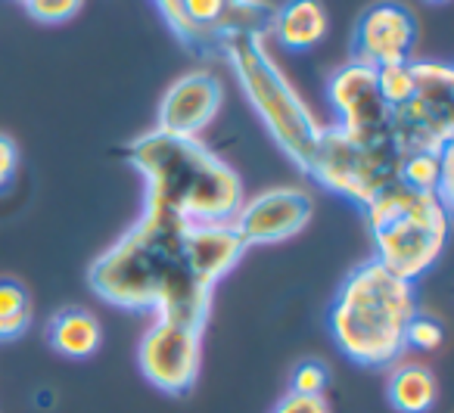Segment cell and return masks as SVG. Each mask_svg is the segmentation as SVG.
<instances>
[{
  "label": "cell",
  "mask_w": 454,
  "mask_h": 413,
  "mask_svg": "<svg viewBox=\"0 0 454 413\" xmlns=\"http://www.w3.org/2000/svg\"><path fill=\"white\" fill-rule=\"evenodd\" d=\"M247 255V243L231 221H212V224H187L184 230V258L196 280L206 286H218L231 270Z\"/></svg>",
  "instance_id": "cell-13"
},
{
  "label": "cell",
  "mask_w": 454,
  "mask_h": 413,
  "mask_svg": "<svg viewBox=\"0 0 454 413\" xmlns=\"http://www.w3.org/2000/svg\"><path fill=\"white\" fill-rule=\"evenodd\" d=\"M330 32V16L321 0H284L274 7L268 41L280 44L284 51L302 53L315 51Z\"/></svg>",
  "instance_id": "cell-14"
},
{
  "label": "cell",
  "mask_w": 454,
  "mask_h": 413,
  "mask_svg": "<svg viewBox=\"0 0 454 413\" xmlns=\"http://www.w3.org/2000/svg\"><path fill=\"white\" fill-rule=\"evenodd\" d=\"M187 221L144 208L88 270L97 299L121 311H153L156 320L206 330L212 286L196 280L184 258Z\"/></svg>",
  "instance_id": "cell-1"
},
{
  "label": "cell",
  "mask_w": 454,
  "mask_h": 413,
  "mask_svg": "<svg viewBox=\"0 0 454 413\" xmlns=\"http://www.w3.org/2000/svg\"><path fill=\"white\" fill-rule=\"evenodd\" d=\"M417 308V286L377 258L348 270L330 305V336L352 363L383 370L402 361L404 330Z\"/></svg>",
  "instance_id": "cell-3"
},
{
  "label": "cell",
  "mask_w": 454,
  "mask_h": 413,
  "mask_svg": "<svg viewBox=\"0 0 454 413\" xmlns=\"http://www.w3.org/2000/svg\"><path fill=\"white\" fill-rule=\"evenodd\" d=\"M402 159L404 156L392 144L389 134L358 137V134H348L336 125H324V134L311 152L305 175L327 193L364 208L380 190L398 181Z\"/></svg>",
  "instance_id": "cell-6"
},
{
  "label": "cell",
  "mask_w": 454,
  "mask_h": 413,
  "mask_svg": "<svg viewBox=\"0 0 454 413\" xmlns=\"http://www.w3.org/2000/svg\"><path fill=\"white\" fill-rule=\"evenodd\" d=\"M22 7L28 10V16L44 26H59V22H69L82 13L84 0H20Z\"/></svg>",
  "instance_id": "cell-21"
},
{
  "label": "cell",
  "mask_w": 454,
  "mask_h": 413,
  "mask_svg": "<svg viewBox=\"0 0 454 413\" xmlns=\"http://www.w3.org/2000/svg\"><path fill=\"white\" fill-rule=\"evenodd\" d=\"M32 323V295L26 283L0 277V342H13Z\"/></svg>",
  "instance_id": "cell-18"
},
{
  "label": "cell",
  "mask_w": 454,
  "mask_h": 413,
  "mask_svg": "<svg viewBox=\"0 0 454 413\" xmlns=\"http://www.w3.org/2000/svg\"><path fill=\"white\" fill-rule=\"evenodd\" d=\"M451 152L454 146L442 152H411L402 159L398 181L414 190H433L445 206H451Z\"/></svg>",
  "instance_id": "cell-17"
},
{
  "label": "cell",
  "mask_w": 454,
  "mask_h": 413,
  "mask_svg": "<svg viewBox=\"0 0 454 413\" xmlns=\"http://www.w3.org/2000/svg\"><path fill=\"white\" fill-rule=\"evenodd\" d=\"M361 212L373 243V258L404 280L417 283L445 252L451 206H445L433 190H414L395 181L380 190Z\"/></svg>",
  "instance_id": "cell-5"
},
{
  "label": "cell",
  "mask_w": 454,
  "mask_h": 413,
  "mask_svg": "<svg viewBox=\"0 0 454 413\" xmlns=\"http://www.w3.org/2000/svg\"><path fill=\"white\" fill-rule=\"evenodd\" d=\"M168 7H171V4H168ZM168 7H165V10H168ZM165 10H162V13H165Z\"/></svg>",
  "instance_id": "cell-26"
},
{
  "label": "cell",
  "mask_w": 454,
  "mask_h": 413,
  "mask_svg": "<svg viewBox=\"0 0 454 413\" xmlns=\"http://www.w3.org/2000/svg\"><path fill=\"white\" fill-rule=\"evenodd\" d=\"M224 106V82L208 69H193L168 84L156 106V131L200 137Z\"/></svg>",
  "instance_id": "cell-12"
},
{
  "label": "cell",
  "mask_w": 454,
  "mask_h": 413,
  "mask_svg": "<svg viewBox=\"0 0 454 413\" xmlns=\"http://www.w3.org/2000/svg\"><path fill=\"white\" fill-rule=\"evenodd\" d=\"M377 84H380V94H383L386 106L395 109L402 103L411 100L414 94V66L411 63H395V66H383L377 69Z\"/></svg>",
  "instance_id": "cell-19"
},
{
  "label": "cell",
  "mask_w": 454,
  "mask_h": 413,
  "mask_svg": "<svg viewBox=\"0 0 454 413\" xmlns=\"http://www.w3.org/2000/svg\"><path fill=\"white\" fill-rule=\"evenodd\" d=\"M16 171H20V146L10 134H0V193L13 183Z\"/></svg>",
  "instance_id": "cell-24"
},
{
  "label": "cell",
  "mask_w": 454,
  "mask_h": 413,
  "mask_svg": "<svg viewBox=\"0 0 454 413\" xmlns=\"http://www.w3.org/2000/svg\"><path fill=\"white\" fill-rule=\"evenodd\" d=\"M47 342L57 355L82 361L100 348L103 323L88 308H63L59 314H53L51 326H47Z\"/></svg>",
  "instance_id": "cell-15"
},
{
  "label": "cell",
  "mask_w": 454,
  "mask_h": 413,
  "mask_svg": "<svg viewBox=\"0 0 454 413\" xmlns=\"http://www.w3.org/2000/svg\"><path fill=\"white\" fill-rule=\"evenodd\" d=\"M414 94L389 109V137L402 156L454 146V69L439 59H411Z\"/></svg>",
  "instance_id": "cell-7"
},
{
  "label": "cell",
  "mask_w": 454,
  "mask_h": 413,
  "mask_svg": "<svg viewBox=\"0 0 454 413\" xmlns=\"http://www.w3.org/2000/svg\"><path fill=\"white\" fill-rule=\"evenodd\" d=\"M442 345H445V326H442L435 317H429V314L417 311L414 317H411L408 330H404V348L433 355V351H439Z\"/></svg>",
  "instance_id": "cell-20"
},
{
  "label": "cell",
  "mask_w": 454,
  "mask_h": 413,
  "mask_svg": "<svg viewBox=\"0 0 454 413\" xmlns=\"http://www.w3.org/2000/svg\"><path fill=\"white\" fill-rule=\"evenodd\" d=\"M330 386V370L321 361H302L296 363L290 376V392L296 394H324Z\"/></svg>",
  "instance_id": "cell-22"
},
{
  "label": "cell",
  "mask_w": 454,
  "mask_h": 413,
  "mask_svg": "<svg viewBox=\"0 0 454 413\" xmlns=\"http://www.w3.org/2000/svg\"><path fill=\"white\" fill-rule=\"evenodd\" d=\"M327 100L336 113V128L358 137H383L389 134V106L377 84V69L358 59H348L330 75Z\"/></svg>",
  "instance_id": "cell-10"
},
{
  "label": "cell",
  "mask_w": 454,
  "mask_h": 413,
  "mask_svg": "<svg viewBox=\"0 0 454 413\" xmlns=\"http://www.w3.org/2000/svg\"><path fill=\"white\" fill-rule=\"evenodd\" d=\"M386 394L398 413H429L439 401V379L427 363L395 361L386 382Z\"/></svg>",
  "instance_id": "cell-16"
},
{
  "label": "cell",
  "mask_w": 454,
  "mask_h": 413,
  "mask_svg": "<svg viewBox=\"0 0 454 413\" xmlns=\"http://www.w3.org/2000/svg\"><path fill=\"white\" fill-rule=\"evenodd\" d=\"M202 332L206 330L156 320L137 345V367L144 379L165 394L190 392L202 363Z\"/></svg>",
  "instance_id": "cell-8"
},
{
  "label": "cell",
  "mask_w": 454,
  "mask_h": 413,
  "mask_svg": "<svg viewBox=\"0 0 454 413\" xmlns=\"http://www.w3.org/2000/svg\"><path fill=\"white\" fill-rule=\"evenodd\" d=\"M268 44L271 41L262 35H237V38L221 41L215 53L231 66L243 97L255 109V115L268 128L280 152L299 171H305L324 134V125L311 113L305 97L293 88V82L280 69Z\"/></svg>",
  "instance_id": "cell-4"
},
{
  "label": "cell",
  "mask_w": 454,
  "mask_h": 413,
  "mask_svg": "<svg viewBox=\"0 0 454 413\" xmlns=\"http://www.w3.org/2000/svg\"><path fill=\"white\" fill-rule=\"evenodd\" d=\"M417 13L402 0H377L361 10L352 32V59L373 69L411 63L417 53Z\"/></svg>",
  "instance_id": "cell-9"
},
{
  "label": "cell",
  "mask_w": 454,
  "mask_h": 413,
  "mask_svg": "<svg viewBox=\"0 0 454 413\" xmlns=\"http://www.w3.org/2000/svg\"><path fill=\"white\" fill-rule=\"evenodd\" d=\"M429 4H445V0H429Z\"/></svg>",
  "instance_id": "cell-25"
},
{
  "label": "cell",
  "mask_w": 454,
  "mask_h": 413,
  "mask_svg": "<svg viewBox=\"0 0 454 413\" xmlns=\"http://www.w3.org/2000/svg\"><path fill=\"white\" fill-rule=\"evenodd\" d=\"M125 156L144 177V208L187 224L231 221L247 199L240 175L200 137L150 128L128 144Z\"/></svg>",
  "instance_id": "cell-2"
},
{
  "label": "cell",
  "mask_w": 454,
  "mask_h": 413,
  "mask_svg": "<svg viewBox=\"0 0 454 413\" xmlns=\"http://www.w3.org/2000/svg\"><path fill=\"white\" fill-rule=\"evenodd\" d=\"M271 413H330V401L324 394H296L286 392L284 398L274 404Z\"/></svg>",
  "instance_id": "cell-23"
},
{
  "label": "cell",
  "mask_w": 454,
  "mask_h": 413,
  "mask_svg": "<svg viewBox=\"0 0 454 413\" xmlns=\"http://www.w3.org/2000/svg\"><path fill=\"white\" fill-rule=\"evenodd\" d=\"M315 202L302 187H271L265 193L243 199L231 224L249 245H274L293 239L309 227Z\"/></svg>",
  "instance_id": "cell-11"
}]
</instances>
